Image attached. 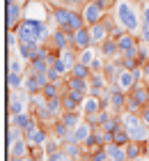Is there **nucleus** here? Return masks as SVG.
Wrapping results in <instances>:
<instances>
[{"mask_svg": "<svg viewBox=\"0 0 149 161\" xmlns=\"http://www.w3.org/2000/svg\"><path fill=\"white\" fill-rule=\"evenodd\" d=\"M110 12H113L117 23L126 32L140 35V28H142V5L138 0H115Z\"/></svg>", "mask_w": 149, "mask_h": 161, "instance_id": "obj_1", "label": "nucleus"}, {"mask_svg": "<svg viewBox=\"0 0 149 161\" xmlns=\"http://www.w3.org/2000/svg\"><path fill=\"white\" fill-rule=\"evenodd\" d=\"M51 32L46 21H37V19H23L21 25L16 28L19 42L21 44H46L51 39Z\"/></svg>", "mask_w": 149, "mask_h": 161, "instance_id": "obj_2", "label": "nucleus"}, {"mask_svg": "<svg viewBox=\"0 0 149 161\" xmlns=\"http://www.w3.org/2000/svg\"><path fill=\"white\" fill-rule=\"evenodd\" d=\"M53 21H55V25L69 28V30H73V32L87 25L85 19H83V14H80V9H73V7H67V5L53 7Z\"/></svg>", "mask_w": 149, "mask_h": 161, "instance_id": "obj_3", "label": "nucleus"}, {"mask_svg": "<svg viewBox=\"0 0 149 161\" xmlns=\"http://www.w3.org/2000/svg\"><path fill=\"white\" fill-rule=\"evenodd\" d=\"M122 120H124V127L129 131L131 141H138V143H149V127L142 122L140 115H131V113H122Z\"/></svg>", "mask_w": 149, "mask_h": 161, "instance_id": "obj_4", "label": "nucleus"}, {"mask_svg": "<svg viewBox=\"0 0 149 161\" xmlns=\"http://www.w3.org/2000/svg\"><path fill=\"white\" fill-rule=\"evenodd\" d=\"M71 39H73V30H69V28H55L53 32H51V39L46 42V46L51 51H55V53H60L62 48H69L71 46Z\"/></svg>", "mask_w": 149, "mask_h": 161, "instance_id": "obj_5", "label": "nucleus"}, {"mask_svg": "<svg viewBox=\"0 0 149 161\" xmlns=\"http://www.w3.org/2000/svg\"><path fill=\"white\" fill-rule=\"evenodd\" d=\"M80 14H83V19H85V23L87 25H94V23H101L103 19H106V9L96 3V0H87V3L80 7Z\"/></svg>", "mask_w": 149, "mask_h": 161, "instance_id": "obj_6", "label": "nucleus"}, {"mask_svg": "<svg viewBox=\"0 0 149 161\" xmlns=\"http://www.w3.org/2000/svg\"><path fill=\"white\" fill-rule=\"evenodd\" d=\"M23 19H25V7L21 5V3H12V5H7V14H5L7 30H16Z\"/></svg>", "mask_w": 149, "mask_h": 161, "instance_id": "obj_7", "label": "nucleus"}, {"mask_svg": "<svg viewBox=\"0 0 149 161\" xmlns=\"http://www.w3.org/2000/svg\"><path fill=\"white\" fill-rule=\"evenodd\" d=\"M92 131H94V127H92V124H89V122L83 118V122H80L78 127H76L69 136L64 138V141H76V143H80V145H85L89 138H92Z\"/></svg>", "mask_w": 149, "mask_h": 161, "instance_id": "obj_8", "label": "nucleus"}, {"mask_svg": "<svg viewBox=\"0 0 149 161\" xmlns=\"http://www.w3.org/2000/svg\"><path fill=\"white\" fill-rule=\"evenodd\" d=\"M25 141L30 143V147L46 145V141H48V129H46V124H37L35 129L25 131Z\"/></svg>", "mask_w": 149, "mask_h": 161, "instance_id": "obj_9", "label": "nucleus"}, {"mask_svg": "<svg viewBox=\"0 0 149 161\" xmlns=\"http://www.w3.org/2000/svg\"><path fill=\"white\" fill-rule=\"evenodd\" d=\"M71 46L76 48V51H83V48L94 46V44H92V35H89V25H85V28H80V30H76V32H73Z\"/></svg>", "mask_w": 149, "mask_h": 161, "instance_id": "obj_10", "label": "nucleus"}, {"mask_svg": "<svg viewBox=\"0 0 149 161\" xmlns=\"http://www.w3.org/2000/svg\"><path fill=\"white\" fill-rule=\"evenodd\" d=\"M99 48H101V51H99V55H103L106 60H117V58L122 55V53H119V44H117L115 37H108Z\"/></svg>", "mask_w": 149, "mask_h": 161, "instance_id": "obj_11", "label": "nucleus"}, {"mask_svg": "<svg viewBox=\"0 0 149 161\" xmlns=\"http://www.w3.org/2000/svg\"><path fill=\"white\" fill-rule=\"evenodd\" d=\"M129 94H131V97H136L142 106L149 104V83H147V80H136L133 87L129 90Z\"/></svg>", "mask_w": 149, "mask_h": 161, "instance_id": "obj_12", "label": "nucleus"}, {"mask_svg": "<svg viewBox=\"0 0 149 161\" xmlns=\"http://www.w3.org/2000/svg\"><path fill=\"white\" fill-rule=\"evenodd\" d=\"M103 147H106V152H108V161H129V154H126V145L106 143Z\"/></svg>", "mask_w": 149, "mask_h": 161, "instance_id": "obj_13", "label": "nucleus"}, {"mask_svg": "<svg viewBox=\"0 0 149 161\" xmlns=\"http://www.w3.org/2000/svg\"><path fill=\"white\" fill-rule=\"evenodd\" d=\"M133 83H136V76H133V69H122L119 71V76L117 80L113 83V87H119V90H124V92H129Z\"/></svg>", "mask_w": 149, "mask_h": 161, "instance_id": "obj_14", "label": "nucleus"}, {"mask_svg": "<svg viewBox=\"0 0 149 161\" xmlns=\"http://www.w3.org/2000/svg\"><path fill=\"white\" fill-rule=\"evenodd\" d=\"M99 111H103V108H101V97L87 94L85 101H83V106H80V113H83V115H92V113H99Z\"/></svg>", "mask_w": 149, "mask_h": 161, "instance_id": "obj_15", "label": "nucleus"}, {"mask_svg": "<svg viewBox=\"0 0 149 161\" xmlns=\"http://www.w3.org/2000/svg\"><path fill=\"white\" fill-rule=\"evenodd\" d=\"M28 62L21 58L19 53H9V62H7V71H14V74H28Z\"/></svg>", "mask_w": 149, "mask_h": 161, "instance_id": "obj_16", "label": "nucleus"}, {"mask_svg": "<svg viewBox=\"0 0 149 161\" xmlns=\"http://www.w3.org/2000/svg\"><path fill=\"white\" fill-rule=\"evenodd\" d=\"M62 150H64L67 157H73V159H80V161H83V157H85L83 145L76 143V141H62Z\"/></svg>", "mask_w": 149, "mask_h": 161, "instance_id": "obj_17", "label": "nucleus"}, {"mask_svg": "<svg viewBox=\"0 0 149 161\" xmlns=\"http://www.w3.org/2000/svg\"><path fill=\"white\" fill-rule=\"evenodd\" d=\"M39 46H41V44H19V51H16V53L30 64V62L37 58V51H39Z\"/></svg>", "mask_w": 149, "mask_h": 161, "instance_id": "obj_18", "label": "nucleus"}, {"mask_svg": "<svg viewBox=\"0 0 149 161\" xmlns=\"http://www.w3.org/2000/svg\"><path fill=\"white\" fill-rule=\"evenodd\" d=\"M30 154V143L25 141H19V143H14L12 147H9V159H25Z\"/></svg>", "mask_w": 149, "mask_h": 161, "instance_id": "obj_19", "label": "nucleus"}, {"mask_svg": "<svg viewBox=\"0 0 149 161\" xmlns=\"http://www.w3.org/2000/svg\"><path fill=\"white\" fill-rule=\"evenodd\" d=\"M25 138V131L16 127V124H7V147H12L14 143H19V141H23Z\"/></svg>", "mask_w": 149, "mask_h": 161, "instance_id": "obj_20", "label": "nucleus"}, {"mask_svg": "<svg viewBox=\"0 0 149 161\" xmlns=\"http://www.w3.org/2000/svg\"><path fill=\"white\" fill-rule=\"evenodd\" d=\"M126 154H129V161H138L140 157H145V143L131 141L126 145Z\"/></svg>", "mask_w": 149, "mask_h": 161, "instance_id": "obj_21", "label": "nucleus"}, {"mask_svg": "<svg viewBox=\"0 0 149 161\" xmlns=\"http://www.w3.org/2000/svg\"><path fill=\"white\" fill-rule=\"evenodd\" d=\"M110 115H113V111H99V113H92V115H85V120L92 124V127H103L108 120H110Z\"/></svg>", "mask_w": 149, "mask_h": 161, "instance_id": "obj_22", "label": "nucleus"}, {"mask_svg": "<svg viewBox=\"0 0 149 161\" xmlns=\"http://www.w3.org/2000/svg\"><path fill=\"white\" fill-rule=\"evenodd\" d=\"M69 76H73V78H85V80H89V76H92V69H89L87 64H83V62H76V64L71 67Z\"/></svg>", "mask_w": 149, "mask_h": 161, "instance_id": "obj_23", "label": "nucleus"}, {"mask_svg": "<svg viewBox=\"0 0 149 161\" xmlns=\"http://www.w3.org/2000/svg\"><path fill=\"white\" fill-rule=\"evenodd\" d=\"M25 83V74H14V71H7V85L9 90H21Z\"/></svg>", "mask_w": 149, "mask_h": 161, "instance_id": "obj_24", "label": "nucleus"}, {"mask_svg": "<svg viewBox=\"0 0 149 161\" xmlns=\"http://www.w3.org/2000/svg\"><path fill=\"white\" fill-rule=\"evenodd\" d=\"M142 104H140V101L136 99V97H131V94H129V97H126V108H124V113H131V115H140V113H142Z\"/></svg>", "mask_w": 149, "mask_h": 161, "instance_id": "obj_25", "label": "nucleus"}, {"mask_svg": "<svg viewBox=\"0 0 149 161\" xmlns=\"http://www.w3.org/2000/svg\"><path fill=\"white\" fill-rule=\"evenodd\" d=\"M96 46H89V48H83V51H78V62H83V64H92V60L96 58Z\"/></svg>", "mask_w": 149, "mask_h": 161, "instance_id": "obj_26", "label": "nucleus"}, {"mask_svg": "<svg viewBox=\"0 0 149 161\" xmlns=\"http://www.w3.org/2000/svg\"><path fill=\"white\" fill-rule=\"evenodd\" d=\"M119 60H122V67L124 69H136V67H140V60H138V58H133V55H119Z\"/></svg>", "mask_w": 149, "mask_h": 161, "instance_id": "obj_27", "label": "nucleus"}, {"mask_svg": "<svg viewBox=\"0 0 149 161\" xmlns=\"http://www.w3.org/2000/svg\"><path fill=\"white\" fill-rule=\"evenodd\" d=\"M89 161H108V152H106V147H99L96 152H92V154H89Z\"/></svg>", "mask_w": 149, "mask_h": 161, "instance_id": "obj_28", "label": "nucleus"}, {"mask_svg": "<svg viewBox=\"0 0 149 161\" xmlns=\"http://www.w3.org/2000/svg\"><path fill=\"white\" fill-rule=\"evenodd\" d=\"M46 161H67V154H64V150H57L53 154H48Z\"/></svg>", "mask_w": 149, "mask_h": 161, "instance_id": "obj_29", "label": "nucleus"}, {"mask_svg": "<svg viewBox=\"0 0 149 161\" xmlns=\"http://www.w3.org/2000/svg\"><path fill=\"white\" fill-rule=\"evenodd\" d=\"M87 3V0H62V5H67V7H83Z\"/></svg>", "mask_w": 149, "mask_h": 161, "instance_id": "obj_30", "label": "nucleus"}, {"mask_svg": "<svg viewBox=\"0 0 149 161\" xmlns=\"http://www.w3.org/2000/svg\"><path fill=\"white\" fill-rule=\"evenodd\" d=\"M140 118H142V122L149 127V104H145V108H142V113H140Z\"/></svg>", "mask_w": 149, "mask_h": 161, "instance_id": "obj_31", "label": "nucleus"}, {"mask_svg": "<svg viewBox=\"0 0 149 161\" xmlns=\"http://www.w3.org/2000/svg\"><path fill=\"white\" fill-rule=\"evenodd\" d=\"M142 71H145V80L149 83V62H145V64H142Z\"/></svg>", "mask_w": 149, "mask_h": 161, "instance_id": "obj_32", "label": "nucleus"}, {"mask_svg": "<svg viewBox=\"0 0 149 161\" xmlns=\"http://www.w3.org/2000/svg\"><path fill=\"white\" fill-rule=\"evenodd\" d=\"M145 159L149 161V143H145Z\"/></svg>", "mask_w": 149, "mask_h": 161, "instance_id": "obj_33", "label": "nucleus"}, {"mask_svg": "<svg viewBox=\"0 0 149 161\" xmlns=\"http://www.w3.org/2000/svg\"><path fill=\"white\" fill-rule=\"evenodd\" d=\"M23 161H39V159H35V157H30V154H28V157H25Z\"/></svg>", "mask_w": 149, "mask_h": 161, "instance_id": "obj_34", "label": "nucleus"}, {"mask_svg": "<svg viewBox=\"0 0 149 161\" xmlns=\"http://www.w3.org/2000/svg\"><path fill=\"white\" fill-rule=\"evenodd\" d=\"M12 3H19V0H7V5H12Z\"/></svg>", "mask_w": 149, "mask_h": 161, "instance_id": "obj_35", "label": "nucleus"}, {"mask_svg": "<svg viewBox=\"0 0 149 161\" xmlns=\"http://www.w3.org/2000/svg\"><path fill=\"white\" fill-rule=\"evenodd\" d=\"M9 161H23V159H9Z\"/></svg>", "mask_w": 149, "mask_h": 161, "instance_id": "obj_36", "label": "nucleus"}, {"mask_svg": "<svg viewBox=\"0 0 149 161\" xmlns=\"http://www.w3.org/2000/svg\"><path fill=\"white\" fill-rule=\"evenodd\" d=\"M87 161H89V159H87Z\"/></svg>", "mask_w": 149, "mask_h": 161, "instance_id": "obj_37", "label": "nucleus"}]
</instances>
